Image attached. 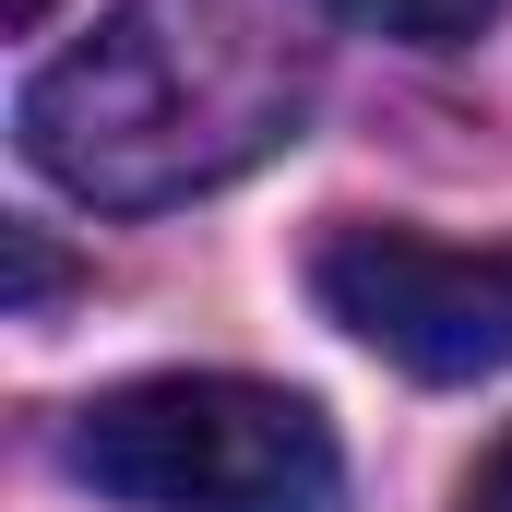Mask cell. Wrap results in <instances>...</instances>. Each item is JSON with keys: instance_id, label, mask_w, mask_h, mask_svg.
I'll return each instance as SVG.
<instances>
[{"instance_id": "obj_1", "label": "cell", "mask_w": 512, "mask_h": 512, "mask_svg": "<svg viewBox=\"0 0 512 512\" xmlns=\"http://www.w3.org/2000/svg\"><path fill=\"white\" fill-rule=\"evenodd\" d=\"M334 0H120L24 84V155L108 215L251 179L322 108Z\"/></svg>"}, {"instance_id": "obj_2", "label": "cell", "mask_w": 512, "mask_h": 512, "mask_svg": "<svg viewBox=\"0 0 512 512\" xmlns=\"http://www.w3.org/2000/svg\"><path fill=\"white\" fill-rule=\"evenodd\" d=\"M60 465L120 512H334V429L286 382L155 370L96 393Z\"/></svg>"}, {"instance_id": "obj_3", "label": "cell", "mask_w": 512, "mask_h": 512, "mask_svg": "<svg viewBox=\"0 0 512 512\" xmlns=\"http://www.w3.org/2000/svg\"><path fill=\"white\" fill-rule=\"evenodd\" d=\"M322 310L417 382L512 370V239H429V227H334L310 251Z\"/></svg>"}, {"instance_id": "obj_4", "label": "cell", "mask_w": 512, "mask_h": 512, "mask_svg": "<svg viewBox=\"0 0 512 512\" xmlns=\"http://www.w3.org/2000/svg\"><path fill=\"white\" fill-rule=\"evenodd\" d=\"M358 24H382V36H405V48H465L501 0H346Z\"/></svg>"}, {"instance_id": "obj_5", "label": "cell", "mask_w": 512, "mask_h": 512, "mask_svg": "<svg viewBox=\"0 0 512 512\" xmlns=\"http://www.w3.org/2000/svg\"><path fill=\"white\" fill-rule=\"evenodd\" d=\"M465 512H512V441L477 453V477H465Z\"/></svg>"}, {"instance_id": "obj_6", "label": "cell", "mask_w": 512, "mask_h": 512, "mask_svg": "<svg viewBox=\"0 0 512 512\" xmlns=\"http://www.w3.org/2000/svg\"><path fill=\"white\" fill-rule=\"evenodd\" d=\"M0 12H12V24H24V36H36V24H48V12H60V0H0Z\"/></svg>"}]
</instances>
